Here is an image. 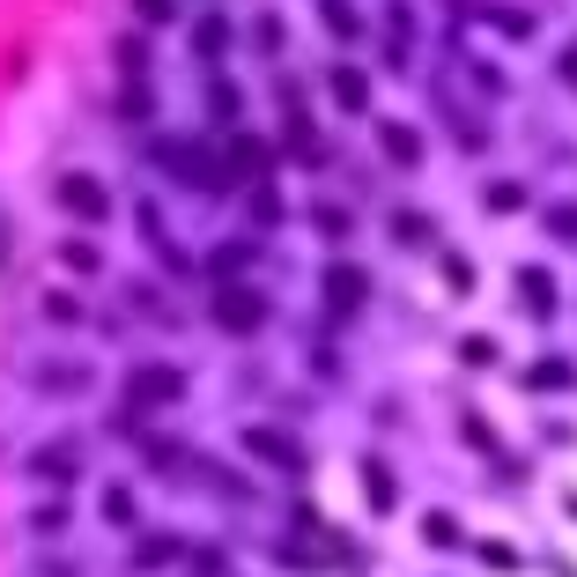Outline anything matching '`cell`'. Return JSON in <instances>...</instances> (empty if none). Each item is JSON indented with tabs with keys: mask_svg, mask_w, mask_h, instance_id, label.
<instances>
[{
	"mask_svg": "<svg viewBox=\"0 0 577 577\" xmlns=\"http://www.w3.org/2000/svg\"><path fill=\"white\" fill-rule=\"evenodd\" d=\"M156 163H171L178 185H208V193H222V185H230V178H222V163L208 156V148H193V141H163Z\"/></svg>",
	"mask_w": 577,
	"mask_h": 577,
	"instance_id": "6da1fadb",
	"label": "cell"
},
{
	"mask_svg": "<svg viewBox=\"0 0 577 577\" xmlns=\"http://www.w3.org/2000/svg\"><path fill=\"white\" fill-rule=\"evenodd\" d=\"M215 326H230V333H259V326H267V296L245 289V282H222V289H215Z\"/></svg>",
	"mask_w": 577,
	"mask_h": 577,
	"instance_id": "7a4b0ae2",
	"label": "cell"
},
{
	"mask_svg": "<svg viewBox=\"0 0 577 577\" xmlns=\"http://www.w3.org/2000/svg\"><path fill=\"white\" fill-rule=\"evenodd\" d=\"M178 393H185V378H178V370H163V363H148V370L126 378V400H134V407H171Z\"/></svg>",
	"mask_w": 577,
	"mask_h": 577,
	"instance_id": "3957f363",
	"label": "cell"
},
{
	"mask_svg": "<svg viewBox=\"0 0 577 577\" xmlns=\"http://www.w3.org/2000/svg\"><path fill=\"white\" fill-rule=\"evenodd\" d=\"M245 452H252V459H274L282 474H296V467H304V452H296V437H282V430H259V422L245 430Z\"/></svg>",
	"mask_w": 577,
	"mask_h": 577,
	"instance_id": "277c9868",
	"label": "cell"
},
{
	"mask_svg": "<svg viewBox=\"0 0 577 577\" xmlns=\"http://www.w3.org/2000/svg\"><path fill=\"white\" fill-rule=\"evenodd\" d=\"M378 141H385V156H393L400 171H415V163H422V141L407 134V126H378Z\"/></svg>",
	"mask_w": 577,
	"mask_h": 577,
	"instance_id": "5b68a950",
	"label": "cell"
},
{
	"mask_svg": "<svg viewBox=\"0 0 577 577\" xmlns=\"http://www.w3.org/2000/svg\"><path fill=\"white\" fill-rule=\"evenodd\" d=\"M333 97H341V111H370V82L356 67H333Z\"/></svg>",
	"mask_w": 577,
	"mask_h": 577,
	"instance_id": "8992f818",
	"label": "cell"
},
{
	"mask_svg": "<svg viewBox=\"0 0 577 577\" xmlns=\"http://www.w3.org/2000/svg\"><path fill=\"white\" fill-rule=\"evenodd\" d=\"M326 296H333L341 311H356V304H363V274H356V267H333V274H326Z\"/></svg>",
	"mask_w": 577,
	"mask_h": 577,
	"instance_id": "52a82bcc",
	"label": "cell"
},
{
	"mask_svg": "<svg viewBox=\"0 0 577 577\" xmlns=\"http://www.w3.org/2000/svg\"><path fill=\"white\" fill-rule=\"evenodd\" d=\"M230 163H237V171H252V178H267V171H274V148H267V141H237Z\"/></svg>",
	"mask_w": 577,
	"mask_h": 577,
	"instance_id": "ba28073f",
	"label": "cell"
},
{
	"mask_svg": "<svg viewBox=\"0 0 577 577\" xmlns=\"http://www.w3.org/2000/svg\"><path fill=\"white\" fill-rule=\"evenodd\" d=\"M60 193H67V208H82V215H104V185H89V178H67Z\"/></svg>",
	"mask_w": 577,
	"mask_h": 577,
	"instance_id": "9c48e42d",
	"label": "cell"
},
{
	"mask_svg": "<svg viewBox=\"0 0 577 577\" xmlns=\"http://www.w3.org/2000/svg\"><path fill=\"white\" fill-rule=\"evenodd\" d=\"M30 474H45V481H67V474H74V452H67V444H52V452H37V459H30Z\"/></svg>",
	"mask_w": 577,
	"mask_h": 577,
	"instance_id": "30bf717a",
	"label": "cell"
},
{
	"mask_svg": "<svg viewBox=\"0 0 577 577\" xmlns=\"http://www.w3.org/2000/svg\"><path fill=\"white\" fill-rule=\"evenodd\" d=\"M222 37H230V30H222V15H200V23H193V45L200 52H222Z\"/></svg>",
	"mask_w": 577,
	"mask_h": 577,
	"instance_id": "8fae6325",
	"label": "cell"
},
{
	"mask_svg": "<svg viewBox=\"0 0 577 577\" xmlns=\"http://www.w3.org/2000/svg\"><path fill=\"white\" fill-rule=\"evenodd\" d=\"M319 8H326V23L341 30V37H356V15H348V0H319Z\"/></svg>",
	"mask_w": 577,
	"mask_h": 577,
	"instance_id": "7c38bea8",
	"label": "cell"
},
{
	"mask_svg": "<svg viewBox=\"0 0 577 577\" xmlns=\"http://www.w3.org/2000/svg\"><path fill=\"white\" fill-rule=\"evenodd\" d=\"M134 8L148 15V23H163V15H171V0H134Z\"/></svg>",
	"mask_w": 577,
	"mask_h": 577,
	"instance_id": "4fadbf2b",
	"label": "cell"
}]
</instances>
